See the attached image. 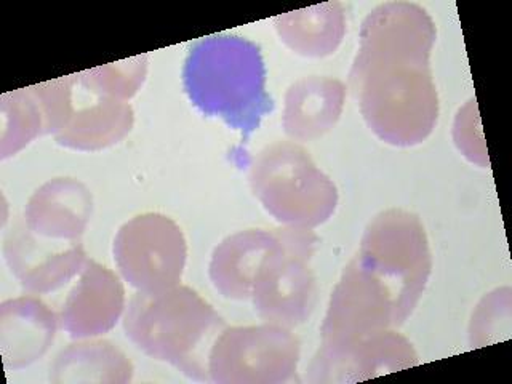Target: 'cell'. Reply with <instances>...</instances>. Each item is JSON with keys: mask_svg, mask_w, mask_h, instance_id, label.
<instances>
[{"mask_svg": "<svg viewBox=\"0 0 512 384\" xmlns=\"http://www.w3.org/2000/svg\"><path fill=\"white\" fill-rule=\"evenodd\" d=\"M436 24L420 5L376 7L360 29L352 63V92L368 128L384 143L410 148L423 143L439 119L432 79Z\"/></svg>", "mask_w": 512, "mask_h": 384, "instance_id": "1", "label": "cell"}, {"mask_svg": "<svg viewBox=\"0 0 512 384\" xmlns=\"http://www.w3.org/2000/svg\"><path fill=\"white\" fill-rule=\"evenodd\" d=\"M224 328L212 304L186 285L136 292L124 316L125 335L136 348L196 381H210V352Z\"/></svg>", "mask_w": 512, "mask_h": 384, "instance_id": "2", "label": "cell"}, {"mask_svg": "<svg viewBox=\"0 0 512 384\" xmlns=\"http://www.w3.org/2000/svg\"><path fill=\"white\" fill-rule=\"evenodd\" d=\"M184 90L205 116L220 117L247 138L272 111L260 48L236 36H212L191 48Z\"/></svg>", "mask_w": 512, "mask_h": 384, "instance_id": "3", "label": "cell"}, {"mask_svg": "<svg viewBox=\"0 0 512 384\" xmlns=\"http://www.w3.org/2000/svg\"><path fill=\"white\" fill-rule=\"evenodd\" d=\"M256 199L279 223L314 229L332 218L338 189L309 156L292 141H276L261 149L250 168Z\"/></svg>", "mask_w": 512, "mask_h": 384, "instance_id": "4", "label": "cell"}, {"mask_svg": "<svg viewBox=\"0 0 512 384\" xmlns=\"http://www.w3.org/2000/svg\"><path fill=\"white\" fill-rule=\"evenodd\" d=\"M356 258L396 293L404 322L412 316L432 269L428 234L420 218L400 208L378 213L365 228Z\"/></svg>", "mask_w": 512, "mask_h": 384, "instance_id": "5", "label": "cell"}, {"mask_svg": "<svg viewBox=\"0 0 512 384\" xmlns=\"http://www.w3.org/2000/svg\"><path fill=\"white\" fill-rule=\"evenodd\" d=\"M276 250L263 264L253 285V308L269 324L293 328L304 324L316 308V276L311 268L319 237L312 229H276Z\"/></svg>", "mask_w": 512, "mask_h": 384, "instance_id": "6", "label": "cell"}, {"mask_svg": "<svg viewBox=\"0 0 512 384\" xmlns=\"http://www.w3.org/2000/svg\"><path fill=\"white\" fill-rule=\"evenodd\" d=\"M301 343L292 328L266 324L226 327L208 360L218 384H280L295 376Z\"/></svg>", "mask_w": 512, "mask_h": 384, "instance_id": "7", "label": "cell"}, {"mask_svg": "<svg viewBox=\"0 0 512 384\" xmlns=\"http://www.w3.org/2000/svg\"><path fill=\"white\" fill-rule=\"evenodd\" d=\"M112 253L128 285L136 292L156 293L180 285L188 244L170 216L149 212L120 226Z\"/></svg>", "mask_w": 512, "mask_h": 384, "instance_id": "8", "label": "cell"}, {"mask_svg": "<svg viewBox=\"0 0 512 384\" xmlns=\"http://www.w3.org/2000/svg\"><path fill=\"white\" fill-rule=\"evenodd\" d=\"M405 324L396 293L357 258L343 269L320 327V349L335 351Z\"/></svg>", "mask_w": 512, "mask_h": 384, "instance_id": "9", "label": "cell"}, {"mask_svg": "<svg viewBox=\"0 0 512 384\" xmlns=\"http://www.w3.org/2000/svg\"><path fill=\"white\" fill-rule=\"evenodd\" d=\"M4 258L21 287L32 295L55 292L80 274L88 261L80 240L39 236L24 221L7 232Z\"/></svg>", "mask_w": 512, "mask_h": 384, "instance_id": "10", "label": "cell"}, {"mask_svg": "<svg viewBox=\"0 0 512 384\" xmlns=\"http://www.w3.org/2000/svg\"><path fill=\"white\" fill-rule=\"evenodd\" d=\"M420 364L413 344L396 330H383L327 351L319 349L308 370L311 383H357Z\"/></svg>", "mask_w": 512, "mask_h": 384, "instance_id": "11", "label": "cell"}, {"mask_svg": "<svg viewBox=\"0 0 512 384\" xmlns=\"http://www.w3.org/2000/svg\"><path fill=\"white\" fill-rule=\"evenodd\" d=\"M125 288L116 272L88 260L64 300L60 327L74 340L111 332L125 311Z\"/></svg>", "mask_w": 512, "mask_h": 384, "instance_id": "12", "label": "cell"}, {"mask_svg": "<svg viewBox=\"0 0 512 384\" xmlns=\"http://www.w3.org/2000/svg\"><path fill=\"white\" fill-rule=\"evenodd\" d=\"M60 316L37 296L23 295L0 304V349L7 370L29 367L47 354Z\"/></svg>", "mask_w": 512, "mask_h": 384, "instance_id": "13", "label": "cell"}, {"mask_svg": "<svg viewBox=\"0 0 512 384\" xmlns=\"http://www.w3.org/2000/svg\"><path fill=\"white\" fill-rule=\"evenodd\" d=\"M93 213V196L82 181L53 178L37 189L24 208V223L39 236L80 240Z\"/></svg>", "mask_w": 512, "mask_h": 384, "instance_id": "14", "label": "cell"}, {"mask_svg": "<svg viewBox=\"0 0 512 384\" xmlns=\"http://www.w3.org/2000/svg\"><path fill=\"white\" fill-rule=\"evenodd\" d=\"M276 231L245 229L218 244L208 266L216 290L228 300H250L256 277L276 250Z\"/></svg>", "mask_w": 512, "mask_h": 384, "instance_id": "15", "label": "cell"}, {"mask_svg": "<svg viewBox=\"0 0 512 384\" xmlns=\"http://www.w3.org/2000/svg\"><path fill=\"white\" fill-rule=\"evenodd\" d=\"M77 79V77H76ZM82 88L77 80L76 101L68 122L56 133L55 141L74 151L95 152L124 140L132 132L135 114L127 101L90 92L80 103Z\"/></svg>", "mask_w": 512, "mask_h": 384, "instance_id": "16", "label": "cell"}, {"mask_svg": "<svg viewBox=\"0 0 512 384\" xmlns=\"http://www.w3.org/2000/svg\"><path fill=\"white\" fill-rule=\"evenodd\" d=\"M346 85L325 76L296 80L285 93L282 127L292 140L312 141L330 132L340 120Z\"/></svg>", "mask_w": 512, "mask_h": 384, "instance_id": "17", "label": "cell"}, {"mask_svg": "<svg viewBox=\"0 0 512 384\" xmlns=\"http://www.w3.org/2000/svg\"><path fill=\"white\" fill-rule=\"evenodd\" d=\"M133 378V364L116 344L84 338L60 351L50 367L53 384H125Z\"/></svg>", "mask_w": 512, "mask_h": 384, "instance_id": "18", "label": "cell"}, {"mask_svg": "<svg viewBox=\"0 0 512 384\" xmlns=\"http://www.w3.org/2000/svg\"><path fill=\"white\" fill-rule=\"evenodd\" d=\"M280 40L292 52L324 58L336 52L346 34V13L340 2H325L274 18Z\"/></svg>", "mask_w": 512, "mask_h": 384, "instance_id": "19", "label": "cell"}, {"mask_svg": "<svg viewBox=\"0 0 512 384\" xmlns=\"http://www.w3.org/2000/svg\"><path fill=\"white\" fill-rule=\"evenodd\" d=\"M0 117V159L15 156L45 133L44 114L31 87L2 95Z\"/></svg>", "mask_w": 512, "mask_h": 384, "instance_id": "20", "label": "cell"}, {"mask_svg": "<svg viewBox=\"0 0 512 384\" xmlns=\"http://www.w3.org/2000/svg\"><path fill=\"white\" fill-rule=\"evenodd\" d=\"M82 87L96 95L128 101L140 92L148 76V55L132 56L117 63L76 74Z\"/></svg>", "mask_w": 512, "mask_h": 384, "instance_id": "21", "label": "cell"}, {"mask_svg": "<svg viewBox=\"0 0 512 384\" xmlns=\"http://www.w3.org/2000/svg\"><path fill=\"white\" fill-rule=\"evenodd\" d=\"M511 288H498L480 301L472 314L469 336L472 348H482L511 336Z\"/></svg>", "mask_w": 512, "mask_h": 384, "instance_id": "22", "label": "cell"}, {"mask_svg": "<svg viewBox=\"0 0 512 384\" xmlns=\"http://www.w3.org/2000/svg\"><path fill=\"white\" fill-rule=\"evenodd\" d=\"M45 120V133L55 136L66 125L76 101V76L60 77L52 82L32 85Z\"/></svg>", "mask_w": 512, "mask_h": 384, "instance_id": "23", "label": "cell"}, {"mask_svg": "<svg viewBox=\"0 0 512 384\" xmlns=\"http://www.w3.org/2000/svg\"><path fill=\"white\" fill-rule=\"evenodd\" d=\"M453 138H455L458 149L463 152V156L471 160L472 164L484 168L490 167L476 100L464 104L463 108L458 111L455 127H453Z\"/></svg>", "mask_w": 512, "mask_h": 384, "instance_id": "24", "label": "cell"}]
</instances>
